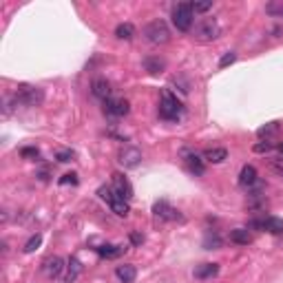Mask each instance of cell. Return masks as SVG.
<instances>
[{"label":"cell","instance_id":"1","mask_svg":"<svg viewBox=\"0 0 283 283\" xmlns=\"http://www.w3.org/2000/svg\"><path fill=\"white\" fill-rule=\"evenodd\" d=\"M182 115H184V104L170 91H164L162 102H159V117L168 122H177Z\"/></svg>","mask_w":283,"mask_h":283},{"label":"cell","instance_id":"2","mask_svg":"<svg viewBox=\"0 0 283 283\" xmlns=\"http://www.w3.org/2000/svg\"><path fill=\"white\" fill-rule=\"evenodd\" d=\"M44 100V93L40 87H31V84H20L16 89V102L24 106H38L42 104Z\"/></svg>","mask_w":283,"mask_h":283},{"label":"cell","instance_id":"3","mask_svg":"<svg viewBox=\"0 0 283 283\" xmlns=\"http://www.w3.org/2000/svg\"><path fill=\"white\" fill-rule=\"evenodd\" d=\"M144 36L153 44H166L170 40V29H168V24L164 20H153L144 29Z\"/></svg>","mask_w":283,"mask_h":283},{"label":"cell","instance_id":"4","mask_svg":"<svg viewBox=\"0 0 283 283\" xmlns=\"http://www.w3.org/2000/svg\"><path fill=\"white\" fill-rule=\"evenodd\" d=\"M219 34H221V29L215 18H204L195 27V38L202 40V42H210V40L219 38Z\"/></svg>","mask_w":283,"mask_h":283},{"label":"cell","instance_id":"5","mask_svg":"<svg viewBox=\"0 0 283 283\" xmlns=\"http://www.w3.org/2000/svg\"><path fill=\"white\" fill-rule=\"evenodd\" d=\"M192 7L190 2H182V5H177L173 9V24L177 27L179 31H190L192 27Z\"/></svg>","mask_w":283,"mask_h":283},{"label":"cell","instance_id":"6","mask_svg":"<svg viewBox=\"0 0 283 283\" xmlns=\"http://www.w3.org/2000/svg\"><path fill=\"white\" fill-rule=\"evenodd\" d=\"M129 111H131V104L124 97H111V100L104 102V113H109V115L124 117V115H129Z\"/></svg>","mask_w":283,"mask_h":283},{"label":"cell","instance_id":"7","mask_svg":"<svg viewBox=\"0 0 283 283\" xmlns=\"http://www.w3.org/2000/svg\"><path fill=\"white\" fill-rule=\"evenodd\" d=\"M153 212H155V217L162 221H184V217L179 215V210H175L168 202H155Z\"/></svg>","mask_w":283,"mask_h":283},{"label":"cell","instance_id":"8","mask_svg":"<svg viewBox=\"0 0 283 283\" xmlns=\"http://www.w3.org/2000/svg\"><path fill=\"white\" fill-rule=\"evenodd\" d=\"M252 228H259V230H265L270 235H283V221L277 219V217H264V219H254Z\"/></svg>","mask_w":283,"mask_h":283},{"label":"cell","instance_id":"9","mask_svg":"<svg viewBox=\"0 0 283 283\" xmlns=\"http://www.w3.org/2000/svg\"><path fill=\"white\" fill-rule=\"evenodd\" d=\"M117 157H120L117 162H120L124 168H135V166H139V162H142V151L135 149V146H124Z\"/></svg>","mask_w":283,"mask_h":283},{"label":"cell","instance_id":"10","mask_svg":"<svg viewBox=\"0 0 283 283\" xmlns=\"http://www.w3.org/2000/svg\"><path fill=\"white\" fill-rule=\"evenodd\" d=\"M42 270H44V274H47L49 279H58L60 274H62V270H64V261L60 259V257H49V259H44V264H42Z\"/></svg>","mask_w":283,"mask_h":283},{"label":"cell","instance_id":"11","mask_svg":"<svg viewBox=\"0 0 283 283\" xmlns=\"http://www.w3.org/2000/svg\"><path fill=\"white\" fill-rule=\"evenodd\" d=\"M113 186H115L117 195H120L122 199H126V202L133 197V186H131V182L124 177V175H120V173L113 175Z\"/></svg>","mask_w":283,"mask_h":283},{"label":"cell","instance_id":"12","mask_svg":"<svg viewBox=\"0 0 283 283\" xmlns=\"http://www.w3.org/2000/svg\"><path fill=\"white\" fill-rule=\"evenodd\" d=\"M91 91L95 97H100V100H111V84L104 80V77H97V80H93L91 84Z\"/></svg>","mask_w":283,"mask_h":283},{"label":"cell","instance_id":"13","mask_svg":"<svg viewBox=\"0 0 283 283\" xmlns=\"http://www.w3.org/2000/svg\"><path fill=\"white\" fill-rule=\"evenodd\" d=\"M257 184V168L250 166V164H245L244 168H241V173H239V186L244 188H250Z\"/></svg>","mask_w":283,"mask_h":283},{"label":"cell","instance_id":"14","mask_svg":"<svg viewBox=\"0 0 283 283\" xmlns=\"http://www.w3.org/2000/svg\"><path fill=\"white\" fill-rule=\"evenodd\" d=\"M144 69L151 75H159V73L166 69V62H164L159 56H149V58H144Z\"/></svg>","mask_w":283,"mask_h":283},{"label":"cell","instance_id":"15","mask_svg":"<svg viewBox=\"0 0 283 283\" xmlns=\"http://www.w3.org/2000/svg\"><path fill=\"white\" fill-rule=\"evenodd\" d=\"M115 274H117V279H120L122 283H133L135 277H137V270H135V265L124 264V265H117Z\"/></svg>","mask_w":283,"mask_h":283},{"label":"cell","instance_id":"16","mask_svg":"<svg viewBox=\"0 0 283 283\" xmlns=\"http://www.w3.org/2000/svg\"><path fill=\"white\" fill-rule=\"evenodd\" d=\"M219 274V265L217 264H202L195 268V277L197 279H212Z\"/></svg>","mask_w":283,"mask_h":283},{"label":"cell","instance_id":"17","mask_svg":"<svg viewBox=\"0 0 283 283\" xmlns=\"http://www.w3.org/2000/svg\"><path fill=\"white\" fill-rule=\"evenodd\" d=\"M279 129H281V124H279V122H268V124H264V126H259V129H257V137L268 139V142H270V139L279 133Z\"/></svg>","mask_w":283,"mask_h":283},{"label":"cell","instance_id":"18","mask_svg":"<svg viewBox=\"0 0 283 283\" xmlns=\"http://www.w3.org/2000/svg\"><path fill=\"white\" fill-rule=\"evenodd\" d=\"M186 166H188V170L190 173H195V175H204V162H202V157L199 155H195V153H186Z\"/></svg>","mask_w":283,"mask_h":283},{"label":"cell","instance_id":"19","mask_svg":"<svg viewBox=\"0 0 283 283\" xmlns=\"http://www.w3.org/2000/svg\"><path fill=\"white\" fill-rule=\"evenodd\" d=\"M95 250H97V254H100V257L115 259V257H120L126 248H124V245H111V244H106V245H100V248H95Z\"/></svg>","mask_w":283,"mask_h":283},{"label":"cell","instance_id":"20","mask_svg":"<svg viewBox=\"0 0 283 283\" xmlns=\"http://www.w3.org/2000/svg\"><path fill=\"white\" fill-rule=\"evenodd\" d=\"M204 159L210 164H221L228 159V151L226 149H208L206 153H204Z\"/></svg>","mask_w":283,"mask_h":283},{"label":"cell","instance_id":"21","mask_svg":"<svg viewBox=\"0 0 283 283\" xmlns=\"http://www.w3.org/2000/svg\"><path fill=\"white\" fill-rule=\"evenodd\" d=\"M80 272H82V264L75 259V257H73V259H69V265H67V279H64V281H67V283H73L77 277H80Z\"/></svg>","mask_w":283,"mask_h":283},{"label":"cell","instance_id":"22","mask_svg":"<svg viewBox=\"0 0 283 283\" xmlns=\"http://www.w3.org/2000/svg\"><path fill=\"white\" fill-rule=\"evenodd\" d=\"M109 206H111V210L115 212L117 217H129V212H131L129 202H126V199H122V197H117L115 202H111Z\"/></svg>","mask_w":283,"mask_h":283},{"label":"cell","instance_id":"23","mask_svg":"<svg viewBox=\"0 0 283 283\" xmlns=\"http://www.w3.org/2000/svg\"><path fill=\"white\" fill-rule=\"evenodd\" d=\"M230 241H235V244H239V245H248L250 241H252V237H250V232L245 230V228H237V230L230 232Z\"/></svg>","mask_w":283,"mask_h":283},{"label":"cell","instance_id":"24","mask_svg":"<svg viewBox=\"0 0 283 283\" xmlns=\"http://www.w3.org/2000/svg\"><path fill=\"white\" fill-rule=\"evenodd\" d=\"M133 34H135V27L131 22H122V24H117V29H115V36L120 40H131L133 38Z\"/></svg>","mask_w":283,"mask_h":283},{"label":"cell","instance_id":"25","mask_svg":"<svg viewBox=\"0 0 283 283\" xmlns=\"http://www.w3.org/2000/svg\"><path fill=\"white\" fill-rule=\"evenodd\" d=\"M204 248L206 250L221 248V237L217 235V232H206V237H204Z\"/></svg>","mask_w":283,"mask_h":283},{"label":"cell","instance_id":"26","mask_svg":"<svg viewBox=\"0 0 283 283\" xmlns=\"http://www.w3.org/2000/svg\"><path fill=\"white\" fill-rule=\"evenodd\" d=\"M265 14L274 16V18H283V0H272L265 5Z\"/></svg>","mask_w":283,"mask_h":283},{"label":"cell","instance_id":"27","mask_svg":"<svg viewBox=\"0 0 283 283\" xmlns=\"http://www.w3.org/2000/svg\"><path fill=\"white\" fill-rule=\"evenodd\" d=\"M97 195H100L102 199H104V202H109V204H111V202H115L117 197H120V195L115 192V188H111V186H102L100 190H97Z\"/></svg>","mask_w":283,"mask_h":283},{"label":"cell","instance_id":"28","mask_svg":"<svg viewBox=\"0 0 283 283\" xmlns=\"http://www.w3.org/2000/svg\"><path fill=\"white\" fill-rule=\"evenodd\" d=\"M40 244H42V235H34L29 241H27V244H24L22 250H24L27 254H29V252H36V250L40 248Z\"/></svg>","mask_w":283,"mask_h":283},{"label":"cell","instance_id":"29","mask_svg":"<svg viewBox=\"0 0 283 283\" xmlns=\"http://www.w3.org/2000/svg\"><path fill=\"white\" fill-rule=\"evenodd\" d=\"M192 7V14H206V11L212 9V0H208V2H190Z\"/></svg>","mask_w":283,"mask_h":283},{"label":"cell","instance_id":"30","mask_svg":"<svg viewBox=\"0 0 283 283\" xmlns=\"http://www.w3.org/2000/svg\"><path fill=\"white\" fill-rule=\"evenodd\" d=\"M73 157H75V153H73V151H69V149H62V151H58V153H56V159H58V162H62V164L73 162Z\"/></svg>","mask_w":283,"mask_h":283},{"label":"cell","instance_id":"31","mask_svg":"<svg viewBox=\"0 0 283 283\" xmlns=\"http://www.w3.org/2000/svg\"><path fill=\"white\" fill-rule=\"evenodd\" d=\"M20 155H22L24 159H38L40 157V151L34 149V146H24V149L20 151Z\"/></svg>","mask_w":283,"mask_h":283},{"label":"cell","instance_id":"32","mask_svg":"<svg viewBox=\"0 0 283 283\" xmlns=\"http://www.w3.org/2000/svg\"><path fill=\"white\" fill-rule=\"evenodd\" d=\"M237 60V53H224V58L219 60V69H226V67H230V64H235Z\"/></svg>","mask_w":283,"mask_h":283},{"label":"cell","instance_id":"33","mask_svg":"<svg viewBox=\"0 0 283 283\" xmlns=\"http://www.w3.org/2000/svg\"><path fill=\"white\" fill-rule=\"evenodd\" d=\"M270 149H272V142H268V139H261V142H257V144L252 146L254 153H268Z\"/></svg>","mask_w":283,"mask_h":283},{"label":"cell","instance_id":"34","mask_svg":"<svg viewBox=\"0 0 283 283\" xmlns=\"http://www.w3.org/2000/svg\"><path fill=\"white\" fill-rule=\"evenodd\" d=\"M173 84H175V87L179 84V91H182V95H188V91H190V84H188L184 77H173Z\"/></svg>","mask_w":283,"mask_h":283},{"label":"cell","instance_id":"35","mask_svg":"<svg viewBox=\"0 0 283 283\" xmlns=\"http://www.w3.org/2000/svg\"><path fill=\"white\" fill-rule=\"evenodd\" d=\"M60 184H62V186H67V184L75 186V184H77V175H75V173H67V175H62V177H60Z\"/></svg>","mask_w":283,"mask_h":283},{"label":"cell","instance_id":"36","mask_svg":"<svg viewBox=\"0 0 283 283\" xmlns=\"http://www.w3.org/2000/svg\"><path fill=\"white\" fill-rule=\"evenodd\" d=\"M131 241H133L135 245H139L142 241H144V235H139V232H131Z\"/></svg>","mask_w":283,"mask_h":283},{"label":"cell","instance_id":"37","mask_svg":"<svg viewBox=\"0 0 283 283\" xmlns=\"http://www.w3.org/2000/svg\"><path fill=\"white\" fill-rule=\"evenodd\" d=\"M272 173L283 179V164H272Z\"/></svg>","mask_w":283,"mask_h":283},{"label":"cell","instance_id":"38","mask_svg":"<svg viewBox=\"0 0 283 283\" xmlns=\"http://www.w3.org/2000/svg\"><path fill=\"white\" fill-rule=\"evenodd\" d=\"M279 153L283 155V142H281V144H279Z\"/></svg>","mask_w":283,"mask_h":283}]
</instances>
